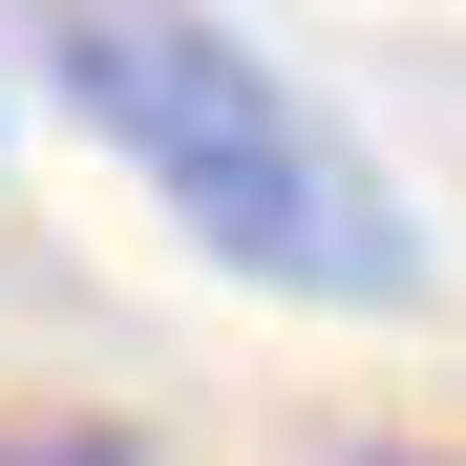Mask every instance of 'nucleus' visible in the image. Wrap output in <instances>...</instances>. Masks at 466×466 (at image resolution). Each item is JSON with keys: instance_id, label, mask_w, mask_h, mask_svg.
<instances>
[{"instance_id": "obj_1", "label": "nucleus", "mask_w": 466, "mask_h": 466, "mask_svg": "<svg viewBox=\"0 0 466 466\" xmlns=\"http://www.w3.org/2000/svg\"><path fill=\"white\" fill-rule=\"evenodd\" d=\"M22 43H43V86L191 212V255L319 297V319H403L424 297V212L381 191V148L297 86V64H255L212 0H43Z\"/></svg>"}, {"instance_id": "obj_2", "label": "nucleus", "mask_w": 466, "mask_h": 466, "mask_svg": "<svg viewBox=\"0 0 466 466\" xmlns=\"http://www.w3.org/2000/svg\"><path fill=\"white\" fill-rule=\"evenodd\" d=\"M22 466H106V445H22Z\"/></svg>"}]
</instances>
